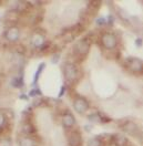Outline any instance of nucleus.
Masks as SVG:
<instances>
[{
	"label": "nucleus",
	"instance_id": "nucleus-19",
	"mask_svg": "<svg viewBox=\"0 0 143 146\" xmlns=\"http://www.w3.org/2000/svg\"><path fill=\"white\" fill-rule=\"evenodd\" d=\"M6 123H7V119H6V115L3 113L0 112V129L6 126Z\"/></svg>",
	"mask_w": 143,
	"mask_h": 146
},
{
	"label": "nucleus",
	"instance_id": "nucleus-17",
	"mask_svg": "<svg viewBox=\"0 0 143 146\" xmlns=\"http://www.w3.org/2000/svg\"><path fill=\"white\" fill-rule=\"evenodd\" d=\"M118 15H119V17L122 19L123 21H125V22H129V21H130V17H129V15L125 12L124 10L121 9V8H119V9H118Z\"/></svg>",
	"mask_w": 143,
	"mask_h": 146
},
{
	"label": "nucleus",
	"instance_id": "nucleus-2",
	"mask_svg": "<svg viewBox=\"0 0 143 146\" xmlns=\"http://www.w3.org/2000/svg\"><path fill=\"white\" fill-rule=\"evenodd\" d=\"M100 42H101L102 46L104 49H107V50H113L118 46L116 36L114 33H112V32H104V33H102Z\"/></svg>",
	"mask_w": 143,
	"mask_h": 146
},
{
	"label": "nucleus",
	"instance_id": "nucleus-3",
	"mask_svg": "<svg viewBox=\"0 0 143 146\" xmlns=\"http://www.w3.org/2000/svg\"><path fill=\"white\" fill-rule=\"evenodd\" d=\"M91 48V41L88 38H82L78 40L74 44V52L79 56H86L89 53V50Z\"/></svg>",
	"mask_w": 143,
	"mask_h": 146
},
{
	"label": "nucleus",
	"instance_id": "nucleus-5",
	"mask_svg": "<svg viewBox=\"0 0 143 146\" xmlns=\"http://www.w3.org/2000/svg\"><path fill=\"white\" fill-rule=\"evenodd\" d=\"M90 104L87 101V99L82 98V96H78L73 100V110L78 113V114H86L87 111L89 110Z\"/></svg>",
	"mask_w": 143,
	"mask_h": 146
},
{
	"label": "nucleus",
	"instance_id": "nucleus-6",
	"mask_svg": "<svg viewBox=\"0 0 143 146\" xmlns=\"http://www.w3.org/2000/svg\"><path fill=\"white\" fill-rule=\"evenodd\" d=\"M30 44L33 46L35 49H43L45 46V36L43 33L39 32V31H35L32 35H31V38H30Z\"/></svg>",
	"mask_w": 143,
	"mask_h": 146
},
{
	"label": "nucleus",
	"instance_id": "nucleus-15",
	"mask_svg": "<svg viewBox=\"0 0 143 146\" xmlns=\"http://www.w3.org/2000/svg\"><path fill=\"white\" fill-rule=\"evenodd\" d=\"M45 69V63H40L39 64V66H38V69H37V72L35 74V76H33V84H36L38 82V80H39V78H40V75L42 74L43 72V70Z\"/></svg>",
	"mask_w": 143,
	"mask_h": 146
},
{
	"label": "nucleus",
	"instance_id": "nucleus-20",
	"mask_svg": "<svg viewBox=\"0 0 143 146\" xmlns=\"http://www.w3.org/2000/svg\"><path fill=\"white\" fill-rule=\"evenodd\" d=\"M96 23H97V26L101 27V26H103V25L107 23V19L104 18V17H99V18H97V20H96Z\"/></svg>",
	"mask_w": 143,
	"mask_h": 146
},
{
	"label": "nucleus",
	"instance_id": "nucleus-21",
	"mask_svg": "<svg viewBox=\"0 0 143 146\" xmlns=\"http://www.w3.org/2000/svg\"><path fill=\"white\" fill-rule=\"evenodd\" d=\"M135 44H136V46H139V48H140V46L143 44V40L142 39H140V38H138V39L135 40Z\"/></svg>",
	"mask_w": 143,
	"mask_h": 146
},
{
	"label": "nucleus",
	"instance_id": "nucleus-11",
	"mask_svg": "<svg viewBox=\"0 0 143 146\" xmlns=\"http://www.w3.org/2000/svg\"><path fill=\"white\" fill-rule=\"evenodd\" d=\"M111 138L116 146H128L129 144V139L123 134H114L111 136Z\"/></svg>",
	"mask_w": 143,
	"mask_h": 146
},
{
	"label": "nucleus",
	"instance_id": "nucleus-9",
	"mask_svg": "<svg viewBox=\"0 0 143 146\" xmlns=\"http://www.w3.org/2000/svg\"><path fill=\"white\" fill-rule=\"evenodd\" d=\"M61 123H62V126L64 128H72L76 124V117L72 115L71 113L67 112L62 115V119H61Z\"/></svg>",
	"mask_w": 143,
	"mask_h": 146
},
{
	"label": "nucleus",
	"instance_id": "nucleus-4",
	"mask_svg": "<svg viewBox=\"0 0 143 146\" xmlns=\"http://www.w3.org/2000/svg\"><path fill=\"white\" fill-rule=\"evenodd\" d=\"M125 65L126 68L131 71V72L134 73H141L143 71V62L135 58V56H130L125 60Z\"/></svg>",
	"mask_w": 143,
	"mask_h": 146
},
{
	"label": "nucleus",
	"instance_id": "nucleus-8",
	"mask_svg": "<svg viewBox=\"0 0 143 146\" xmlns=\"http://www.w3.org/2000/svg\"><path fill=\"white\" fill-rule=\"evenodd\" d=\"M5 38L9 41V42H17L20 38V30L18 27H9L6 32H5Z\"/></svg>",
	"mask_w": 143,
	"mask_h": 146
},
{
	"label": "nucleus",
	"instance_id": "nucleus-13",
	"mask_svg": "<svg viewBox=\"0 0 143 146\" xmlns=\"http://www.w3.org/2000/svg\"><path fill=\"white\" fill-rule=\"evenodd\" d=\"M21 131H22L23 135H26V136H30V135L33 133L35 128H33V126H32V124H31V123L26 122V123H23V124H22Z\"/></svg>",
	"mask_w": 143,
	"mask_h": 146
},
{
	"label": "nucleus",
	"instance_id": "nucleus-16",
	"mask_svg": "<svg viewBox=\"0 0 143 146\" xmlns=\"http://www.w3.org/2000/svg\"><path fill=\"white\" fill-rule=\"evenodd\" d=\"M11 85L15 86V88H20L23 85V80H22V76H19V78H15L12 79L11 81Z\"/></svg>",
	"mask_w": 143,
	"mask_h": 146
},
{
	"label": "nucleus",
	"instance_id": "nucleus-14",
	"mask_svg": "<svg viewBox=\"0 0 143 146\" xmlns=\"http://www.w3.org/2000/svg\"><path fill=\"white\" fill-rule=\"evenodd\" d=\"M87 146H103V141L99 136L92 137L88 141V145Z\"/></svg>",
	"mask_w": 143,
	"mask_h": 146
},
{
	"label": "nucleus",
	"instance_id": "nucleus-10",
	"mask_svg": "<svg viewBox=\"0 0 143 146\" xmlns=\"http://www.w3.org/2000/svg\"><path fill=\"white\" fill-rule=\"evenodd\" d=\"M68 144L69 146H80L82 144V136L79 132H72L68 137Z\"/></svg>",
	"mask_w": 143,
	"mask_h": 146
},
{
	"label": "nucleus",
	"instance_id": "nucleus-22",
	"mask_svg": "<svg viewBox=\"0 0 143 146\" xmlns=\"http://www.w3.org/2000/svg\"><path fill=\"white\" fill-rule=\"evenodd\" d=\"M64 93H65V86H61V90H60V93H59V98H61Z\"/></svg>",
	"mask_w": 143,
	"mask_h": 146
},
{
	"label": "nucleus",
	"instance_id": "nucleus-18",
	"mask_svg": "<svg viewBox=\"0 0 143 146\" xmlns=\"http://www.w3.org/2000/svg\"><path fill=\"white\" fill-rule=\"evenodd\" d=\"M0 146H12V142L9 137H2L0 138Z\"/></svg>",
	"mask_w": 143,
	"mask_h": 146
},
{
	"label": "nucleus",
	"instance_id": "nucleus-1",
	"mask_svg": "<svg viewBox=\"0 0 143 146\" xmlns=\"http://www.w3.org/2000/svg\"><path fill=\"white\" fill-rule=\"evenodd\" d=\"M63 75L68 82L77 81L79 76V69L78 66L72 62H65L63 65Z\"/></svg>",
	"mask_w": 143,
	"mask_h": 146
},
{
	"label": "nucleus",
	"instance_id": "nucleus-12",
	"mask_svg": "<svg viewBox=\"0 0 143 146\" xmlns=\"http://www.w3.org/2000/svg\"><path fill=\"white\" fill-rule=\"evenodd\" d=\"M18 144L19 146H38L37 141L35 138H32L31 136H26V135L19 138Z\"/></svg>",
	"mask_w": 143,
	"mask_h": 146
},
{
	"label": "nucleus",
	"instance_id": "nucleus-7",
	"mask_svg": "<svg viewBox=\"0 0 143 146\" xmlns=\"http://www.w3.org/2000/svg\"><path fill=\"white\" fill-rule=\"evenodd\" d=\"M120 127L123 131V133H126L129 135H133V136L140 135V128L138 126V124L132 121H125L120 125Z\"/></svg>",
	"mask_w": 143,
	"mask_h": 146
}]
</instances>
